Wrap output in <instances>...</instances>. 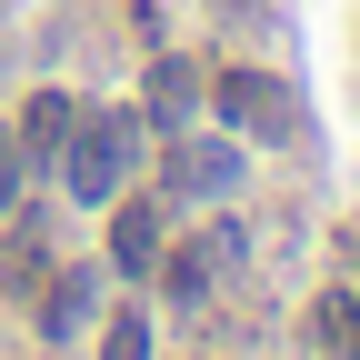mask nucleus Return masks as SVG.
Here are the masks:
<instances>
[{"instance_id": "423d86ee", "label": "nucleus", "mask_w": 360, "mask_h": 360, "mask_svg": "<svg viewBox=\"0 0 360 360\" xmlns=\"http://www.w3.org/2000/svg\"><path fill=\"white\" fill-rule=\"evenodd\" d=\"M70 110H80V101H60V90H30V101H20V120H11V130H20V150H30V160H60Z\"/></svg>"}, {"instance_id": "6e6552de", "label": "nucleus", "mask_w": 360, "mask_h": 360, "mask_svg": "<svg viewBox=\"0 0 360 360\" xmlns=\"http://www.w3.org/2000/svg\"><path fill=\"white\" fill-rule=\"evenodd\" d=\"M90 290H101V260H80V270H70V281L51 290V310H40V321H51V340H70V330L90 321Z\"/></svg>"}, {"instance_id": "1a4fd4ad", "label": "nucleus", "mask_w": 360, "mask_h": 360, "mask_svg": "<svg viewBox=\"0 0 360 360\" xmlns=\"http://www.w3.org/2000/svg\"><path fill=\"white\" fill-rule=\"evenodd\" d=\"M101 360H150V330H141V310H110V330H101Z\"/></svg>"}, {"instance_id": "9b49d317", "label": "nucleus", "mask_w": 360, "mask_h": 360, "mask_svg": "<svg viewBox=\"0 0 360 360\" xmlns=\"http://www.w3.org/2000/svg\"><path fill=\"white\" fill-rule=\"evenodd\" d=\"M0 60H11V51H0Z\"/></svg>"}, {"instance_id": "9d476101", "label": "nucleus", "mask_w": 360, "mask_h": 360, "mask_svg": "<svg viewBox=\"0 0 360 360\" xmlns=\"http://www.w3.org/2000/svg\"><path fill=\"white\" fill-rule=\"evenodd\" d=\"M20 180H30V150H20V130H11V120H0V210H11V200H20Z\"/></svg>"}, {"instance_id": "39448f33", "label": "nucleus", "mask_w": 360, "mask_h": 360, "mask_svg": "<svg viewBox=\"0 0 360 360\" xmlns=\"http://www.w3.org/2000/svg\"><path fill=\"white\" fill-rule=\"evenodd\" d=\"M110 270H160V210L150 200H120L110 210Z\"/></svg>"}, {"instance_id": "20e7f679", "label": "nucleus", "mask_w": 360, "mask_h": 360, "mask_svg": "<svg viewBox=\"0 0 360 360\" xmlns=\"http://www.w3.org/2000/svg\"><path fill=\"white\" fill-rule=\"evenodd\" d=\"M210 101V80L191 70V60H150V110L141 120H160V130H191V110Z\"/></svg>"}, {"instance_id": "0eeeda50", "label": "nucleus", "mask_w": 360, "mask_h": 360, "mask_svg": "<svg viewBox=\"0 0 360 360\" xmlns=\"http://www.w3.org/2000/svg\"><path fill=\"white\" fill-rule=\"evenodd\" d=\"M40 270H51V250H40V231L20 220V231L0 240V290H11V300H30V290H40Z\"/></svg>"}, {"instance_id": "f257e3e1", "label": "nucleus", "mask_w": 360, "mask_h": 360, "mask_svg": "<svg viewBox=\"0 0 360 360\" xmlns=\"http://www.w3.org/2000/svg\"><path fill=\"white\" fill-rule=\"evenodd\" d=\"M130 160H141V110H120V101L70 110V141H60V191H70V200H90V210L120 200Z\"/></svg>"}, {"instance_id": "f03ea898", "label": "nucleus", "mask_w": 360, "mask_h": 360, "mask_svg": "<svg viewBox=\"0 0 360 360\" xmlns=\"http://www.w3.org/2000/svg\"><path fill=\"white\" fill-rule=\"evenodd\" d=\"M220 110H231V130H250V141H300V101L281 80H260V70H220Z\"/></svg>"}, {"instance_id": "7ed1b4c3", "label": "nucleus", "mask_w": 360, "mask_h": 360, "mask_svg": "<svg viewBox=\"0 0 360 360\" xmlns=\"http://www.w3.org/2000/svg\"><path fill=\"white\" fill-rule=\"evenodd\" d=\"M160 180H170V200H231V191H240V150H231V141H200V130H180L170 160H160Z\"/></svg>"}]
</instances>
